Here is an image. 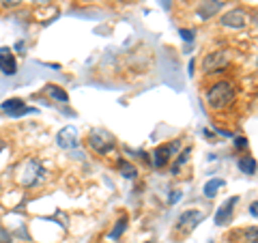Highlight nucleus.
Returning <instances> with one entry per match:
<instances>
[{"instance_id":"obj_28","label":"nucleus","mask_w":258,"mask_h":243,"mask_svg":"<svg viewBox=\"0 0 258 243\" xmlns=\"http://www.w3.org/2000/svg\"><path fill=\"white\" fill-rule=\"evenodd\" d=\"M194 67H196V63L189 60V76H194Z\"/></svg>"},{"instance_id":"obj_2","label":"nucleus","mask_w":258,"mask_h":243,"mask_svg":"<svg viewBox=\"0 0 258 243\" xmlns=\"http://www.w3.org/2000/svg\"><path fill=\"white\" fill-rule=\"evenodd\" d=\"M232 99H235V88H232L230 82H226V80L213 84L211 88H209V93H207V101H209V106H211L213 110L226 108Z\"/></svg>"},{"instance_id":"obj_9","label":"nucleus","mask_w":258,"mask_h":243,"mask_svg":"<svg viewBox=\"0 0 258 243\" xmlns=\"http://www.w3.org/2000/svg\"><path fill=\"white\" fill-rule=\"evenodd\" d=\"M239 202V196H230L226 202H222V207L215 211V226H226L228 222H232V215H235V207Z\"/></svg>"},{"instance_id":"obj_7","label":"nucleus","mask_w":258,"mask_h":243,"mask_svg":"<svg viewBox=\"0 0 258 243\" xmlns=\"http://www.w3.org/2000/svg\"><path fill=\"white\" fill-rule=\"evenodd\" d=\"M56 144H58L60 149L64 151H71V149H78V144H80V134H78V129L74 125H67V127H62L58 136H56Z\"/></svg>"},{"instance_id":"obj_29","label":"nucleus","mask_w":258,"mask_h":243,"mask_svg":"<svg viewBox=\"0 0 258 243\" xmlns=\"http://www.w3.org/2000/svg\"><path fill=\"white\" fill-rule=\"evenodd\" d=\"M32 3H37V5H43V3H47V0H32Z\"/></svg>"},{"instance_id":"obj_24","label":"nucleus","mask_w":258,"mask_h":243,"mask_svg":"<svg viewBox=\"0 0 258 243\" xmlns=\"http://www.w3.org/2000/svg\"><path fill=\"white\" fill-rule=\"evenodd\" d=\"M249 215H254V217H258V200H254L252 205H249Z\"/></svg>"},{"instance_id":"obj_32","label":"nucleus","mask_w":258,"mask_h":243,"mask_svg":"<svg viewBox=\"0 0 258 243\" xmlns=\"http://www.w3.org/2000/svg\"><path fill=\"white\" fill-rule=\"evenodd\" d=\"M209 243H211V241H209Z\"/></svg>"},{"instance_id":"obj_4","label":"nucleus","mask_w":258,"mask_h":243,"mask_svg":"<svg viewBox=\"0 0 258 243\" xmlns=\"http://www.w3.org/2000/svg\"><path fill=\"white\" fill-rule=\"evenodd\" d=\"M0 110L5 112V114H9L13 118H18V116H24V114H37V108H30L26 106V101H22V99H5L3 103H0Z\"/></svg>"},{"instance_id":"obj_27","label":"nucleus","mask_w":258,"mask_h":243,"mask_svg":"<svg viewBox=\"0 0 258 243\" xmlns=\"http://www.w3.org/2000/svg\"><path fill=\"white\" fill-rule=\"evenodd\" d=\"M15 50L22 52V50H24V41H18V43H15Z\"/></svg>"},{"instance_id":"obj_31","label":"nucleus","mask_w":258,"mask_h":243,"mask_svg":"<svg viewBox=\"0 0 258 243\" xmlns=\"http://www.w3.org/2000/svg\"><path fill=\"white\" fill-rule=\"evenodd\" d=\"M147 243H153V241H147Z\"/></svg>"},{"instance_id":"obj_20","label":"nucleus","mask_w":258,"mask_h":243,"mask_svg":"<svg viewBox=\"0 0 258 243\" xmlns=\"http://www.w3.org/2000/svg\"><path fill=\"white\" fill-rule=\"evenodd\" d=\"M0 243H13V234L5 226H0Z\"/></svg>"},{"instance_id":"obj_13","label":"nucleus","mask_w":258,"mask_h":243,"mask_svg":"<svg viewBox=\"0 0 258 243\" xmlns=\"http://www.w3.org/2000/svg\"><path fill=\"white\" fill-rule=\"evenodd\" d=\"M45 95H50L54 101H58V103H67L69 101V95L64 88L60 86H56V84H45Z\"/></svg>"},{"instance_id":"obj_30","label":"nucleus","mask_w":258,"mask_h":243,"mask_svg":"<svg viewBox=\"0 0 258 243\" xmlns=\"http://www.w3.org/2000/svg\"><path fill=\"white\" fill-rule=\"evenodd\" d=\"M3 149H5V144H3V142H0V151H3Z\"/></svg>"},{"instance_id":"obj_16","label":"nucleus","mask_w":258,"mask_h":243,"mask_svg":"<svg viewBox=\"0 0 258 243\" xmlns=\"http://www.w3.org/2000/svg\"><path fill=\"white\" fill-rule=\"evenodd\" d=\"M127 224H129V217H127V215H120L118 222L114 224V230L110 232V239H112V241H118L120 237H123V232L127 230Z\"/></svg>"},{"instance_id":"obj_11","label":"nucleus","mask_w":258,"mask_h":243,"mask_svg":"<svg viewBox=\"0 0 258 243\" xmlns=\"http://www.w3.org/2000/svg\"><path fill=\"white\" fill-rule=\"evenodd\" d=\"M0 71L5 76H15L18 74V60L11 47H0Z\"/></svg>"},{"instance_id":"obj_25","label":"nucleus","mask_w":258,"mask_h":243,"mask_svg":"<svg viewBox=\"0 0 258 243\" xmlns=\"http://www.w3.org/2000/svg\"><path fill=\"white\" fill-rule=\"evenodd\" d=\"M159 5L164 7V11H170L172 9V0H159Z\"/></svg>"},{"instance_id":"obj_17","label":"nucleus","mask_w":258,"mask_h":243,"mask_svg":"<svg viewBox=\"0 0 258 243\" xmlns=\"http://www.w3.org/2000/svg\"><path fill=\"white\" fill-rule=\"evenodd\" d=\"M118 172L125 176V179H136L138 176V168H136L134 164H129V161L125 159H120L118 161Z\"/></svg>"},{"instance_id":"obj_1","label":"nucleus","mask_w":258,"mask_h":243,"mask_svg":"<svg viewBox=\"0 0 258 243\" xmlns=\"http://www.w3.org/2000/svg\"><path fill=\"white\" fill-rule=\"evenodd\" d=\"M45 179V168L41 166V161L37 159H26L22 161L18 168V183L22 188H35L37 183H41Z\"/></svg>"},{"instance_id":"obj_19","label":"nucleus","mask_w":258,"mask_h":243,"mask_svg":"<svg viewBox=\"0 0 258 243\" xmlns=\"http://www.w3.org/2000/svg\"><path fill=\"white\" fill-rule=\"evenodd\" d=\"M245 239L247 243H258V226H249L245 230Z\"/></svg>"},{"instance_id":"obj_5","label":"nucleus","mask_w":258,"mask_h":243,"mask_svg":"<svg viewBox=\"0 0 258 243\" xmlns=\"http://www.w3.org/2000/svg\"><path fill=\"white\" fill-rule=\"evenodd\" d=\"M179 149H181V140H174V142H170V144H166V147H157L155 153H153L151 164L155 166V168H164V166H168L170 157H172Z\"/></svg>"},{"instance_id":"obj_8","label":"nucleus","mask_w":258,"mask_h":243,"mask_svg":"<svg viewBox=\"0 0 258 243\" xmlns=\"http://www.w3.org/2000/svg\"><path fill=\"white\" fill-rule=\"evenodd\" d=\"M228 60H230V54H228V52H211V54L205 56V60H203V71H205V74H211V71H220V69H224L226 65H228Z\"/></svg>"},{"instance_id":"obj_26","label":"nucleus","mask_w":258,"mask_h":243,"mask_svg":"<svg viewBox=\"0 0 258 243\" xmlns=\"http://www.w3.org/2000/svg\"><path fill=\"white\" fill-rule=\"evenodd\" d=\"M181 196H183V194H181V192H172V194H170V205H174V202H176V200H179Z\"/></svg>"},{"instance_id":"obj_21","label":"nucleus","mask_w":258,"mask_h":243,"mask_svg":"<svg viewBox=\"0 0 258 243\" xmlns=\"http://www.w3.org/2000/svg\"><path fill=\"white\" fill-rule=\"evenodd\" d=\"M179 35H181L183 41H187V43L194 41V30H189V28H181V30H179Z\"/></svg>"},{"instance_id":"obj_15","label":"nucleus","mask_w":258,"mask_h":243,"mask_svg":"<svg viewBox=\"0 0 258 243\" xmlns=\"http://www.w3.org/2000/svg\"><path fill=\"white\" fill-rule=\"evenodd\" d=\"M226 185V181L224 179H209L207 183H205V188H203V192H205V196L207 198H215V194L220 192L222 188Z\"/></svg>"},{"instance_id":"obj_18","label":"nucleus","mask_w":258,"mask_h":243,"mask_svg":"<svg viewBox=\"0 0 258 243\" xmlns=\"http://www.w3.org/2000/svg\"><path fill=\"white\" fill-rule=\"evenodd\" d=\"M189 153H191V147H187V149L183 151V155H179V157H176L174 166H172V174H176V172H179V168L185 164V161H187V155H189Z\"/></svg>"},{"instance_id":"obj_6","label":"nucleus","mask_w":258,"mask_h":243,"mask_svg":"<svg viewBox=\"0 0 258 243\" xmlns=\"http://www.w3.org/2000/svg\"><path fill=\"white\" fill-rule=\"evenodd\" d=\"M205 211H196V209H189V211H185L179 215V220H176V228L183 230V232H191L196 226L205 220Z\"/></svg>"},{"instance_id":"obj_12","label":"nucleus","mask_w":258,"mask_h":243,"mask_svg":"<svg viewBox=\"0 0 258 243\" xmlns=\"http://www.w3.org/2000/svg\"><path fill=\"white\" fill-rule=\"evenodd\" d=\"M222 7H224L222 0H203V3L198 5V18L203 20V22L211 20L215 13L222 11Z\"/></svg>"},{"instance_id":"obj_14","label":"nucleus","mask_w":258,"mask_h":243,"mask_svg":"<svg viewBox=\"0 0 258 243\" xmlns=\"http://www.w3.org/2000/svg\"><path fill=\"white\" fill-rule=\"evenodd\" d=\"M237 168L241 170L243 174H256V170H258V164H256V159L254 157H249V155H245V157H239V161H237Z\"/></svg>"},{"instance_id":"obj_3","label":"nucleus","mask_w":258,"mask_h":243,"mask_svg":"<svg viewBox=\"0 0 258 243\" xmlns=\"http://www.w3.org/2000/svg\"><path fill=\"white\" fill-rule=\"evenodd\" d=\"M88 147L95 153H99V155H106V153H110L116 147V140L106 129H93V132L88 134Z\"/></svg>"},{"instance_id":"obj_22","label":"nucleus","mask_w":258,"mask_h":243,"mask_svg":"<svg viewBox=\"0 0 258 243\" xmlns=\"http://www.w3.org/2000/svg\"><path fill=\"white\" fill-rule=\"evenodd\" d=\"M235 149H237V151H243V149H247V138H243V136H237V138H235Z\"/></svg>"},{"instance_id":"obj_10","label":"nucleus","mask_w":258,"mask_h":243,"mask_svg":"<svg viewBox=\"0 0 258 243\" xmlns=\"http://www.w3.org/2000/svg\"><path fill=\"white\" fill-rule=\"evenodd\" d=\"M220 24H222L224 28H232V30L243 28L245 24H247V13H245L243 9H232V11H228V13L222 15Z\"/></svg>"},{"instance_id":"obj_23","label":"nucleus","mask_w":258,"mask_h":243,"mask_svg":"<svg viewBox=\"0 0 258 243\" xmlns=\"http://www.w3.org/2000/svg\"><path fill=\"white\" fill-rule=\"evenodd\" d=\"M3 3V7H7V9H13V7H20L24 0H0Z\"/></svg>"}]
</instances>
